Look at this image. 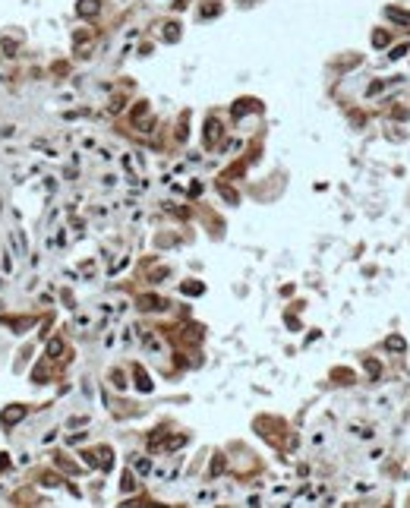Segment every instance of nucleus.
<instances>
[{
    "label": "nucleus",
    "instance_id": "nucleus-2",
    "mask_svg": "<svg viewBox=\"0 0 410 508\" xmlns=\"http://www.w3.org/2000/svg\"><path fill=\"white\" fill-rule=\"evenodd\" d=\"M205 139L212 142V139H218V123L215 120H208V130H205Z\"/></svg>",
    "mask_w": 410,
    "mask_h": 508
},
{
    "label": "nucleus",
    "instance_id": "nucleus-1",
    "mask_svg": "<svg viewBox=\"0 0 410 508\" xmlns=\"http://www.w3.org/2000/svg\"><path fill=\"white\" fill-rule=\"evenodd\" d=\"M22 417H25V407H6V410H3V423H6V426L19 423Z\"/></svg>",
    "mask_w": 410,
    "mask_h": 508
},
{
    "label": "nucleus",
    "instance_id": "nucleus-3",
    "mask_svg": "<svg viewBox=\"0 0 410 508\" xmlns=\"http://www.w3.org/2000/svg\"><path fill=\"white\" fill-rule=\"evenodd\" d=\"M98 10V3H92V0H82L79 3V13H95Z\"/></svg>",
    "mask_w": 410,
    "mask_h": 508
},
{
    "label": "nucleus",
    "instance_id": "nucleus-4",
    "mask_svg": "<svg viewBox=\"0 0 410 508\" xmlns=\"http://www.w3.org/2000/svg\"><path fill=\"white\" fill-rule=\"evenodd\" d=\"M60 351H63V344H60V341H51V351H48V353H51V357H57V353H60Z\"/></svg>",
    "mask_w": 410,
    "mask_h": 508
}]
</instances>
